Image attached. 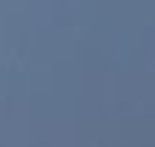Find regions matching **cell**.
<instances>
[]
</instances>
